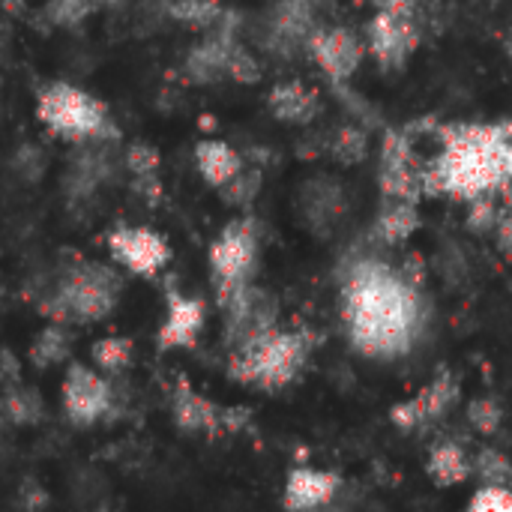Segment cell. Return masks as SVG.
<instances>
[{"mask_svg":"<svg viewBox=\"0 0 512 512\" xmlns=\"http://www.w3.org/2000/svg\"><path fill=\"white\" fill-rule=\"evenodd\" d=\"M339 309L351 348L369 360L408 357L429 321L420 276L381 258H360L348 267Z\"/></svg>","mask_w":512,"mask_h":512,"instance_id":"1","label":"cell"},{"mask_svg":"<svg viewBox=\"0 0 512 512\" xmlns=\"http://www.w3.org/2000/svg\"><path fill=\"white\" fill-rule=\"evenodd\" d=\"M438 141V153L423 162L426 195L477 201L512 186V123L441 126Z\"/></svg>","mask_w":512,"mask_h":512,"instance_id":"2","label":"cell"},{"mask_svg":"<svg viewBox=\"0 0 512 512\" xmlns=\"http://www.w3.org/2000/svg\"><path fill=\"white\" fill-rule=\"evenodd\" d=\"M312 333L306 330H264L246 339L237 348H228V378L261 393H279L291 387L309 357H312Z\"/></svg>","mask_w":512,"mask_h":512,"instance_id":"3","label":"cell"},{"mask_svg":"<svg viewBox=\"0 0 512 512\" xmlns=\"http://www.w3.org/2000/svg\"><path fill=\"white\" fill-rule=\"evenodd\" d=\"M120 297L123 276L111 264L75 261L57 276L39 309L48 321L57 324H99L117 309Z\"/></svg>","mask_w":512,"mask_h":512,"instance_id":"4","label":"cell"},{"mask_svg":"<svg viewBox=\"0 0 512 512\" xmlns=\"http://www.w3.org/2000/svg\"><path fill=\"white\" fill-rule=\"evenodd\" d=\"M36 117L54 138H63L69 144L117 141V129L108 117L105 102L69 81H51L39 90Z\"/></svg>","mask_w":512,"mask_h":512,"instance_id":"5","label":"cell"},{"mask_svg":"<svg viewBox=\"0 0 512 512\" xmlns=\"http://www.w3.org/2000/svg\"><path fill=\"white\" fill-rule=\"evenodd\" d=\"M258 258H261V234L252 216H237L216 234L207 252V264H210V279L219 306L255 282Z\"/></svg>","mask_w":512,"mask_h":512,"instance_id":"6","label":"cell"},{"mask_svg":"<svg viewBox=\"0 0 512 512\" xmlns=\"http://www.w3.org/2000/svg\"><path fill=\"white\" fill-rule=\"evenodd\" d=\"M171 420L180 432L186 435H201V438H222V435H237L249 426L252 411L237 408V405H219L198 393L189 381H177L171 390Z\"/></svg>","mask_w":512,"mask_h":512,"instance_id":"7","label":"cell"},{"mask_svg":"<svg viewBox=\"0 0 512 512\" xmlns=\"http://www.w3.org/2000/svg\"><path fill=\"white\" fill-rule=\"evenodd\" d=\"M378 186L390 201L420 204L426 198L423 186V159L417 153V138L405 129H390L381 144L378 162Z\"/></svg>","mask_w":512,"mask_h":512,"instance_id":"8","label":"cell"},{"mask_svg":"<svg viewBox=\"0 0 512 512\" xmlns=\"http://www.w3.org/2000/svg\"><path fill=\"white\" fill-rule=\"evenodd\" d=\"M60 408L72 426H96L114 411V387L108 375L87 363H66L60 381Z\"/></svg>","mask_w":512,"mask_h":512,"instance_id":"9","label":"cell"},{"mask_svg":"<svg viewBox=\"0 0 512 512\" xmlns=\"http://www.w3.org/2000/svg\"><path fill=\"white\" fill-rule=\"evenodd\" d=\"M459 396H462V384H459L456 372L441 369L426 387H420L417 393H411L408 399H402L399 405L390 408V423L405 435L426 432V429L438 426L456 408Z\"/></svg>","mask_w":512,"mask_h":512,"instance_id":"10","label":"cell"},{"mask_svg":"<svg viewBox=\"0 0 512 512\" xmlns=\"http://www.w3.org/2000/svg\"><path fill=\"white\" fill-rule=\"evenodd\" d=\"M108 252L114 264H120L126 273L141 276V279H156L171 261L168 240L147 225L114 228L108 234Z\"/></svg>","mask_w":512,"mask_h":512,"instance_id":"11","label":"cell"},{"mask_svg":"<svg viewBox=\"0 0 512 512\" xmlns=\"http://www.w3.org/2000/svg\"><path fill=\"white\" fill-rule=\"evenodd\" d=\"M237 15L234 12H222L216 18L213 27H207L204 39H198L183 60V72L192 84L207 87V84H219L228 78V54L231 45L237 42Z\"/></svg>","mask_w":512,"mask_h":512,"instance_id":"12","label":"cell"},{"mask_svg":"<svg viewBox=\"0 0 512 512\" xmlns=\"http://www.w3.org/2000/svg\"><path fill=\"white\" fill-rule=\"evenodd\" d=\"M312 60L318 63V69L333 81V87H342L354 78V72L363 63L366 54V42L342 24H330V27H318L309 42H306Z\"/></svg>","mask_w":512,"mask_h":512,"instance_id":"13","label":"cell"},{"mask_svg":"<svg viewBox=\"0 0 512 512\" xmlns=\"http://www.w3.org/2000/svg\"><path fill=\"white\" fill-rule=\"evenodd\" d=\"M225 312V345L237 348L246 339L273 330L279 324V303L270 291L258 288L255 282L237 291L231 300L222 303Z\"/></svg>","mask_w":512,"mask_h":512,"instance_id":"14","label":"cell"},{"mask_svg":"<svg viewBox=\"0 0 512 512\" xmlns=\"http://www.w3.org/2000/svg\"><path fill=\"white\" fill-rule=\"evenodd\" d=\"M420 45V30L414 15H396V12H381L369 21L366 33V48L384 69H402L414 48Z\"/></svg>","mask_w":512,"mask_h":512,"instance_id":"15","label":"cell"},{"mask_svg":"<svg viewBox=\"0 0 512 512\" xmlns=\"http://www.w3.org/2000/svg\"><path fill=\"white\" fill-rule=\"evenodd\" d=\"M318 6L315 0H279L267 18L264 45L273 54L291 57L297 48H306L309 36L318 30Z\"/></svg>","mask_w":512,"mask_h":512,"instance_id":"16","label":"cell"},{"mask_svg":"<svg viewBox=\"0 0 512 512\" xmlns=\"http://www.w3.org/2000/svg\"><path fill=\"white\" fill-rule=\"evenodd\" d=\"M342 492V477L324 468H294L282 486V510L285 512H321L327 510Z\"/></svg>","mask_w":512,"mask_h":512,"instance_id":"17","label":"cell"},{"mask_svg":"<svg viewBox=\"0 0 512 512\" xmlns=\"http://www.w3.org/2000/svg\"><path fill=\"white\" fill-rule=\"evenodd\" d=\"M207 324V306L198 297L171 291L168 294V309L165 318L159 324L156 333V345L159 351H183V348H195L198 336L204 333Z\"/></svg>","mask_w":512,"mask_h":512,"instance_id":"18","label":"cell"},{"mask_svg":"<svg viewBox=\"0 0 512 512\" xmlns=\"http://www.w3.org/2000/svg\"><path fill=\"white\" fill-rule=\"evenodd\" d=\"M267 108L279 123L288 126H309L312 120L321 117V93L312 90L309 84L291 78V81H279L276 87H270L267 93Z\"/></svg>","mask_w":512,"mask_h":512,"instance_id":"19","label":"cell"},{"mask_svg":"<svg viewBox=\"0 0 512 512\" xmlns=\"http://www.w3.org/2000/svg\"><path fill=\"white\" fill-rule=\"evenodd\" d=\"M426 477L438 489H456L471 477V453L456 438H441L429 447Z\"/></svg>","mask_w":512,"mask_h":512,"instance_id":"20","label":"cell"},{"mask_svg":"<svg viewBox=\"0 0 512 512\" xmlns=\"http://www.w3.org/2000/svg\"><path fill=\"white\" fill-rule=\"evenodd\" d=\"M123 168L129 171L132 189L147 198V204H159L162 198V180H159V168H162V156L159 147L150 141H132L123 150Z\"/></svg>","mask_w":512,"mask_h":512,"instance_id":"21","label":"cell"},{"mask_svg":"<svg viewBox=\"0 0 512 512\" xmlns=\"http://www.w3.org/2000/svg\"><path fill=\"white\" fill-rule=\"evenodd\" d=\"M195 168L201 174V180L210 186V189H222L231 177H237L243 171V156L228 144V141H219V138H204L195 144Z\"/></svg>","mask_w":512,"mask_h":512,"instance_id":"22","label":"cell"},{"mask_svg":"<svg viewBox=\"0 0 512 512\" xmlns=\"http://www.w3.org/2000/svg\"><path fill=\"white\" fill-rule=\"evenodd\" d=\"M420 231V210L411 201H384V207L378 210V219L372 225V234L384 243V246H399L405 240H411Z\"/></svg>","mask_w":512,"mask_h":512,"instance_id":"23","label":"cell"},{"mask_svg":"<svg viewBox=\"0 0 512 512\" xmlns=\"http://www.w3.org/2000/svg\"><path fill=\"white\" fill-rule=\"evenodd\" d=\"M69 351H72V330L69 324H57L48 321L30 342L27 348V360L33 369H54L60 363H69Z\"/></svg>","mask_w":512,"mask_h":512,"instance_id":"24","label":"cell"},{"mask_svg":"<svg viewBox=\"0 0 512 512\" xmlns=\"http://www.w3.org/2000/svg\"><path fill=\"white\" fill-rule=\"evenodd\" d=\"M0 411L15 426H36L45 417V399H42V393L36 387H27L21 381V384H12V387L3 390Z\"/></svg>","mask_w":512,"mask_h":512,"instance_id":"25","label":"cell"},{"mask_svg":"<svg viewBox=\"0 0 512 512\" xmlns=\"http://www.w3.org/2000/svg\"><path fill=\"white\" fill-rule=\"evenodd\" d=\"M90 360L102 375H120L135 360V342L129 336H102L90 345Z\"/></svg>","mask_w":512,"mask_h":512,"instance_id":"26","label":"cell"},{"mask_svg":"<svg viewBox=\"0 0 512 512\" xmlns=\"http://www.w3.org/2000/svg\"><path fill=\"white\" fill-rule=\"evenodd\" d=\"M165 15L186 27H213L222 15V0H159Z\"/></svg>","mask_w":512,"mask_h":512,"instance_id":"27","label":"cell"},{"mask_svg":"<svg viewBox=\"0 0 512 512\" xmlns=\"http://www.w3.org/2000/svg\"><path fill=\"white\" fill-rule=\"evenodd\" d=\"M261 183H264V171L258 165H243V171L237 177H231L222 189H219V198L222 204L228 207H237V210H246L258 192H261Z\"/></svg>","mask_w":512,"mask_h":512,"instance_id":"28","label":"cell"},{"mask_svg":"<svg viewBox=\"0 0 512 512\" xmlns=\"http://www.w3.org/2000/svg\"><path fill=\"white\" fill-rule=\"evenodd\" d=\"M480 477L483 486H504L512 489V462L495 447H483L477 456H471V477Z\"/></svg>","mask_w":512,"mask_h":512,"instance_id":"29","label":"cell"},{"mask_svg":"<svg viewBox=\"0 0 512 512\" xmlns=\"http://www.w3.org/2000/svg\"><path fill=\"white\" fill-rule=\"evenodd\" d=\"M327 153L339 162V165H357L369 156V138L360 126L348 123L342 126L330 141H327Z\"/></svg>","mask_w":512,"mask_h":512,"instance_id":"30","label":"cell"},{"mask_svg":"<svg viewBox=\"0 0 512 512\" xmlns=\"http://www.w3.org/2000/svg\"><path fill=\"white\" fill-rule=\"evenodd\" d=\"M468 423L477 435H498L504 426V408L495 396H474L468 402Z\"/></svg>","mask_w":512,"mask_h":512,"instance_id":"31","label":"cell"},{"mask_svg":"<svg viewBox=\"0 0 512 512\" xmlns=\"http://www.w3.org/2000/svg\"><path fill=\"white\" fill-rule=\"evenodd\" d=\"M93 9H96L93 0H48L42 6V15L54 27H78L81 21L90 18Z\"/></svg>","mask_w":512,"mask_h":512,"instance_id":"32","label":"cell"},{"mask_svg":"<svg viewBox=\"0 0 512 512\" xmlns=\"http://www.w3.org/2000/svg\"><path fill=\"white\" fill-rule=\"evenodd\" d=\"M228 78L237 84H258L261 81V63L258 57L237 39L228 54Z\"/></svg>","mask_w":512,"mask_h":512,"instance_id":"33","label":"cell"},{"mask_svg":"<svg viewBox=\"0 0 512 512\" xmlns=\"http://www.w3.org/2000/svg\"><path fill=\"white\" fill-rule=\"evenodd\" d=\"M465 512H512V489L504 486H480Z\"/></svg>","mask_w":512,"mask_h":512,"instance_id":"34","label":"cell"},{"mask_svg":"<svg viewBox=\"0 0 512 512\" xmlns=\"http://www.w3.org/2000/svg\"><path fill=\"white\" fill-rule=\"evenodd\" d=\"M15 171L24 177V180H39L42 171H45V156L36 144H21L18 153H15Z\"/></svg>","mask_w":512,"mask_h":512,"instance_id":"35","label":"cell"},{"mask_svg":"<svg viewBox=\"0 0 512 512\" xmlns=\"http://www.w3.org/2000/svg\"><path fill=\"white\" fill-rule=\"evenodd\" d=\"M498 207L492 198H477L471 201V216H468V228L477 231V234H492L495 231V222H498Z\"/></svg>","mask_w":512,"mask_h":512,"instance_id":"36","label":"cell"},{"mask_svg":"<svg viewBox=\"0 0 512 512\" xmlns=\"http://www.w3.org/2000/svg\"><path fill=\"white\" fill-rule=\"evenodd\" d=\"M21 372V357L12 348L0 345V387L6 390L12 384H21Z\"/></svg>","mask_w":512,"mask_h":512,"instance_id":"37","label":"cell"},{"mask_svg":"<svg viewBox=\"0 0 512 512\" xmlns=\"http://www.w3.org/2000/svg\"><path fill=\"white\" fill-rule=\"evenodd\" d=\"M495 246L504 252V255H510L512 258V210L510 213H501L498 216V222H495Z\"/></svg>","mask_w":512,"mask_h":512,"instance_id":"38","label":"cell"},{"mask_svg":"<svg viewBox=\"0 0 512 512\" xmlns=\"http://www.w3.org/2000/svg\"><path fill=\"white\" fill-rule=\"evenodd\" d=\"M96 6H120L123 0H93Z\"/></svg>","mask_w":512,"mask_h":512,"instance_id":"39","label":"cell"}]
</instances>
